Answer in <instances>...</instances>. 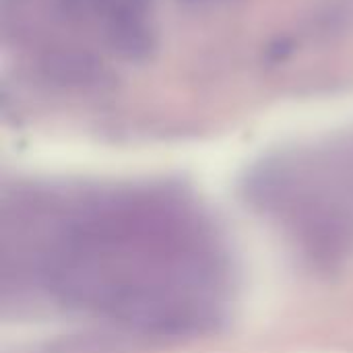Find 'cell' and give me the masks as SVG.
I'll return each instance as SVG.
<instances>
[{
	"label": "cell",
	"mask_w": 353,
	"mask_h": 353,
	"mask_svg": "<svg viewBox=\"0 0 353 353\" xmlns=\"http://www.w3.org/2000/svg\"><path fill=\"white\" fill-rule=\"evenodd\" d=\"M0 252L6 290L139 335L205 333L232 302L225 236L168 186L17 190L2 205Z\"/></svg>",
	"instance_id": "6da1fadb"
},
{
	"label": "cell",
	"mask_w": 353,
	"mask_h": 353,
	"mask_svg": "<svg viewBox=\"0 0 353 353\" xmlns=\"http://www.w3.org/2000/svg\"><path fill=\"white\" fill-rule=\"evenodd\" d=\"M246 192L312 265L337 267L353 256V137L263 161Z\"/></svg>",
	"instance_id": "7a4b0ae2"
}]
</instances>
